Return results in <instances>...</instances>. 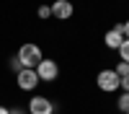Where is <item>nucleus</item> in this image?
Masks as SVG:
<instances>
[{
    "mask_svg": "<svg viewBox=\"0 0 129 114\" xmlns=\"http://www.w3.org/2000/svg\"><path fill=\"white\" fill-rule=\"evenodd\" d=\"M16 57L21 62V67H31V70H36V65L44 60V57H41V49L36 44H31V41H28V44H21V49H18Z\"/></svg>",
    "mask_w": 129,
    "mask_h": 114,
    "instance_id": "f257e3e1",
    "label": "nucleus"
},
{
    "mask_svg": "<svg viewBox=\"0 0 129 114\" xmlns=\"http://www.w3.org/2000/svg\"><path fill=\"white\" fill-rule=\"evenodd\" d=\"M36 75H39V80H47V83L57 80V75H59L57 62L54 60H41L39 65H36Z\"/></svg>",
    "mask_w": 129,
    "mask_h": 114,
    "instance_id": "f03ea898",
    "label": "nucleus"
},
{
    "mask_svg": "<svg viewBox=\"0 0 129 114\" xmlns=\"http://www.w3.org/2000/svg\"><path fill=\"white\" fill-rule=\"evenodd\" d=\"M16 83H18V88L21 91H34L39 86V75H36V70H31V67H23L16 75Z\"/></svg>",
    "mask_w": 129,
    "mask_h": 114,
    "instance_id": "7ed1b4c3",
    "label": "nucleus"
},
{
    "mask_svg": "<svg viewBox=\"0 0 129 114\" xmlns=\"http://www.w3.org/2000/svg\"><path fill=\"white\" fill-rule=\"evenodd\" d=\"M95 83H98V88H101V91H119L121 78L116 75L114 70H101V73H98V78H95Z\"/></svg>",
    "mask_w": 129,
    "mask_h": 114,
    "instance_id": "20e7f679",
    "label": "nucleus"
},
{
    "mask_svg": "<svg viewBox=\"0 0 129 114\" xmlns=\"http://www.w3.org/2000/svg\"><path fill=\"white\" fill-rule=\"evenodd\" d=\"M28 114H54V106H52L49 99L34 96V99L28 101Z\"/></svg>",
    "mask_w": 129,
    "mask_h": 114,
    "instance_id": "39448f33",
    "label": "nucleus"
},
{
    "mask_svg": "<svg viewBox=\"0 0 129 114\" xmlns=\"http://www.w3.org/2000/svg\"><path fill=\"white\" fill-rule=\"evenodd\" d=\"M106 47H111V49H119L121 44H124V24H116L109 34H106Z\"/></svg>",
    "mask_w": 129,
    "mask_h": 114,
    "instance_id": "423d86ee",
    "label": "nucleus"
},
{
    "mask_svg": "<svg viewBox=\"0 0 129 114\" xmlns=\"http://www.w3.org/2000/svg\"><path fill=\"white\" fill-rule=\"evenodd\" d=\"M72 3L70 0H54V3H52V16L54 18H59V21H64V18H70L72 16Z\"/></svg>",
    "mask_w": 129,
    "mask_h": 114,
    "instance_id": "0eeeda50",
    "label": "nucleus"
},
{
    "mask_svg": "<svg viewBox=\"0 0 129 114\" xmlns=\"http://www.w3.org/2000/svg\"><path fill=\"white\" fill-rule=\"evenodd\" d=\"M114 73H116V75H119V78H124V75H129V62H119V65L114 67Z\"/></svg>",
    "mask_w": 129,
    "mask_h": 114,
    "instance_id": "6e6552de",
    "label": "nucleus"
},
{
    "mask_svg": "<svg viewBox=\"0 0 129 114\" xmlns=\"http://www.w3.org/2000/svg\"><path fill=\"white\" fill-rule=\"evenodd\" d=\"M119 55H121V62H129V39H124V44L119 47Z\"/></svg>",
    "mask_w": 129,
    "mask_h": 114,
    "instance_id": "1a4fd4ad",
    "label": "nucleus"
},
{
    "mask_svg": "<svg viewBox=\"0 0 129 114\" xmlns=\"http://www.w3.org/2000/svg\"><path fill=\"white\" fill-rule=\"evenodd\" d=\"M36 16H39V18H49V16H52V5H39Z\"/></svg>",
    "mask_w": 129,
    "mask_h": 114,
    "instance_id": "9d476101",
    "label": "nucleus"
},
{
    "mask_svg": "<svg viewBox=\"0 0 129 114\" xmlns=\"http://www.w3.org/2000/svg\"><path fill=\"white\" fill-rule=\"evenodd\" d=\"M119 109H121V111L129 109V93H121V96H119Z\"/></svg>",
    "mask_w": 129,
    "mask_h": 114,
    "instance_id": "9b49d317",
    "label": "nucleus"
},
{
    "mask_svg": "<svg viewBox=\"0 0 129 114\" xmlns=\"http://www.w3.org/2000/svg\"><path fill=\"white\" fill-rule=\"evenodd\" d=\"M119 88H124V93H129V75H124V78H121V83H119Z\"/></svg>",
    "mask_w": 129,
    "mask_h": 114,
    "instance_id": "f8f14e48",
    "label": "nucleus"
},
{
    "mask_svg": "<svg viewBox=\"0 0 129 114\" xmlns=\"http://www.w3.org/2000/svg\"><path fill=\"white\" fill-rule=\"evenodd\" d=\"M10 67L16 70V75H18V73H21V62H18V57H13V60H10Z\"/></svg>",
    "mask_w": 129,
    "mask_h": 114,
    "instance_id": "ddd939ff",
    "label": "nucleus"
},
{
    "mask_svg": "<svg viewBox=\"0 0 129 114\" xmlns=\"http://www.w3.org/2000/svg\"><path fill=\"white\" fill-rule=\"evenodd\" d=\"M124 39H129V21L124 24Z\"/></svg>",
    "mask_w": 129,
    "mask_h": 114,
    "instance_id": "4468645a",
    "label": "nucleus"
},
{
    "mask_svg": "<svg viewBox=\"0 0 129 114\" xmlns=\"http://www.w3.org/2000/svg\"><path fill=\"white\" fill-rule=\"evenodd\" d=\"M10 114H28V111H23V109H10Z\"/></svg>",
    "mask_w": 129,
    "mask_h": 114,
    "instance_id": "2eb2a0df",
    "label": "nucleus"
},
{
    "mask_svg": "<svg viewBox=\"0 0 129 114\" xmlns=\"http://www.w3.org/2000/svg\"><path fill=\"white\" fill-rule=\"evenodd\" d=\"M0 114H10V109H5V106H0Z\"/></svg>",
    "mask_w": 129,
    "mask_h": 114,
    "instance_id": "dca6fc26",
    "label": "nucleus"
},
{
    "mask_svg": "<svg viewBox=\"0 0 129 114\" xmlns=\"http://www.w3.org/2000/svg\"><path fill=\"white\" fill-rule=\"evenodd\" d=\"M124 114H129V109H126V111H124Z\"/></svg>",
    "mask_w": 129,
    "mask_h": 114,
    "instance_id": "f3484780",
    "label": "nucleus"
}]
</instances>
